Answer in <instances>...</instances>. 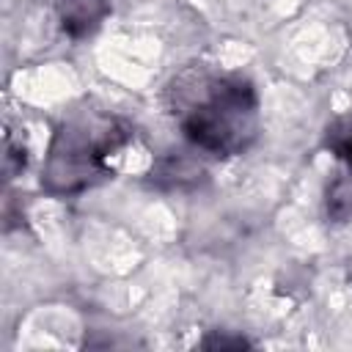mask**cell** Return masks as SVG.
<instances>
[{"instance_id": "obj_1", "label": "cell", "mask_w": 352, "mask_h": 352, "mask_svg": "<svg viewBox=\"0 0 352 352\" xmlns=\"http://www.w3.org/2000/svg\"><path fill=\"white\" fill-rule=\"evenodd\" d=\"M168 110L182 135L212 157H236L258 135V96L248 77L206 63L184 66L168 82Z\"/></svg>"}, {"instance_id": "obj_2", "label": "cell", "mask_w": 352, "mask_h": 352, "mask_svg": "<svg viewBox=\"0 0 352 352\" xmlns=\"http://www.w3.org/2000/svg\"><path fill=\"white\" fill-rule=\"evenodd\" d=\"M129 138L132 129L116 116L82 113L63 121L44 160V190L50 195H74L107 179L113 173L107 168V157L116 154Z\"/></svg>"}, {"instance_id": "obj_3", "label": "cell", "mask_w": 352, "mask_h": 352, "mask_svg": "<svg viewBox=\"0 0 352 352\" xmlns=\"http://www.w3.org/2000/svg\"><path fill=\"white\" fill-rule=\"evenodd\" d=\"M327 148L341 162V173L327 190V214L341 223L352 217V121L338 118L327 129Z\"/></svg>"}, {"instance_id": "obj_4", "label": "cell", "mask_w": 352, "mask_h": 352, "mask_svg": "<svg viewBox=\"0 0 352 352\" xmlns=\"http://www.w3.org/2000/svg\"><path fill=\"white\" fill-rule=\"evenodd\" d=\"M60 30L72 38H85L99 30L110 14V0H55Z\"/></svg>"}, {"instance_id": "obj_5", "label": "cell", "mask_w": 352, "mask_h": 352, "mask_svg": "<svg viewBox=\"0 0 352 352\" xmlns=\"http://www.w3.org/2000/svg\"><path fill=\"white\" fill-rule=\"evenodd\" d=\"M22 168H25V148H14V143L8 138L6 140V176L14 179V173Z\"/></svg>"}]
</instances>
